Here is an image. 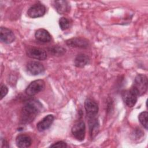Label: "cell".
I'll return each instance as SVG.
<instances>
[{
    "instance_id": "6da1fadb",
    "label": "cell",
    "mask_w": 148,
    "mask_h": 148,
    "mask_svg": "<svg viewBox=\"0 0 148 148\" xmlns=\"http://www.w3.org/2000/svg\"><path fill=\"white\" fill-rule=\"evenodd\" d=\"M42 103L36 99H29L24 103L20 114V122L28 124L33 121L42 110Z\"/></svg>"
},
{
    "instance_id": "7a4b0ae2",
    "label": "cell",
    "mask_w": 148,
    "mask_h": 148,
    "mask_svg": "<svg viewBox=\"0 0 148 148\" xmlns=\"http://www.w3.org/2000/svg\"><path fill=\"white\" fill-rule=\"evenodd\" d=\"M147 77L143 74H138L135 78L131 89L137 95L140 96L144 94L147 89Z\"/></svg>"
},
{
    "instance_id": "3957f363",
    "label": "cell",
    "mask_w": 148,
    "mask_h": 148,
    "mask_svg": "<svg viewBox=\"0 0 148 148\" xmlns=\"http://www.w3.org/2000/svg\"><path fill=\"white\" fill-rule=\"evenodd\" d=\"M45 88V83L43 80L38 79L32 82L27 87L25 92L29 96H33L42 91Z\"/></svg>"
},
{
    "instance_id": "277c9868",
    "label": "cell",
    "mask_w": 148,
    "mask_h": 148,
    "mask_svg": "<svg viewBox=\"0 0 148 148\" xmlns=\"http://www.w3.org/2000/svg\"><path fill=\"white\" fill-rule=\"evenodd\" d=\"M73 136L78 140L82 141L85 138L86 125L83 121H79L74 124L72 128Z\"/></svg>"
},
{
    "instance_id": "5b68a950",
    "label": "cell",
    "mask_w": 148,
    "mask_h": 148,
    "mask_svg": "<svg viewBox=\"0 0 148 148\" xmlns=\"http://www.w3.org/2000/svg\"><path fill=\"white\" fill-rule=\"evenodd\" d=\"M26 53L28 57L36 60H45L47 58L46 52L41 48L34 46L30 47L27 50Z\"/></svg>"
},
{
    "instance_id": "8992f818",
    "label": "cell",
    "mask_w": 148,
    "mask_h": 148,
    "mask_svg": "<svg viewBox=\"0 0 148 148\" xmlns=\"http://www.w3.org/2000/svg\"><path fill=\"white\" fill-rule=\"evenodd\" d=\"M84 108L88 119L96 117L98 112V106L94 100L87 98L84 102Z\"/></svg>"
},
{
    "instance_id": "52a82bcc",
    "label": "cell",
    "mask_w": 148,
    "mask_h": 148,
    "mask_svg": "<svg viewBox=\"0 0 148 148\" xmlns=\"http://www.w3.org/2000/svg\"><path fill=\"white\" fill-rule=\"evenodd\" d=\"M46 12V8L42 3H36L31 6L28 10L27 14L31 18H37L43 16Z\"/></svg>"
},
{
    "instance_id": "ba28073f",
    "label": "cell",
    "mask_w": 148,
    "mask_h": 148,
    "mask_svg": "<svg viewBox=\"0 0 148 148\" xmlns=\"http://www.w3.org/2000/svg\"><path fill=\"white\" fill-rule=\"evenodd\" d=\"M121 95L124 103L127 106L132 108L136 104L138 96L131 89L123 91Z\"/></svg>"
},
{
    "instance_id": "9c48e42d",
    "label": "cell",
    "mask_w": 148,
    "mask_h": 148,
    "mask_svg": "<svg viewBox=\"0 0 148 148\" xmlns=\"http://www.w3.org/2000/svg\"><path fill=\"white\" fill-rule=\"evenodd\" d=\"M26 68L27 72L32 75H38L42 73L45 71L43 64L38 61H32L27 63Z\"/></svg>"
},
{
    "instance_id": "30bf717a",
    "label": "cell",
    "mask_w": 148,
    "mask_h": 148,
    "mask_svg": "<svg viewBox=\"0 0 148 148\" xmlns=\"http://www.w3.org/2000/svg\"><path fill=\"white\" fill-rule=\"evenodd\" d=\"M0 39L1 42L9 44L14 40L15 36L10 29L2 27L0 28Z\"/></svg>"
},
{
    "instance_id": "8fae6325",
    "label": "cell",
    "mask_w": 148,
    "mask_h": 148,
    "mask_svg": "<svg viewBox=\"0 0 148 148\" xmlns=\"http://www.w3.org/2000/svg\"><path fill=\"white\" fill-rule=\"evenodd\" d=\"M66 44L72 47L87 48L88 46V41L83 38H73L67 40Z\"/></svg>"
},
{
    "instance_id": "7c38bea8",
    "label": "cell",
    "mask_w": 148,
    "mask_h": 148,
    "mask_svg": "<svg viewBox=\"0 0 148 148\" xmlns=\"http://www.w3.org/2000/svg\"><path fill=\"white\" fill-rule=\"evenodd\" d=\"M54 117L52 114H48L37 124V128L39 131L42 132L48 129L52 124Z\"/></svg>"
},
{
    "instance_id": "4fadbf2b",
    "label": "cell",
    "mask_w": 148,
    "mask_h": 148,
    "mask_svg": "<svg viewBox=\"0 0 148 148\" xmlns=\"http://www.w3.org/2000/svg\"><path fill=\"white\" fill-rule=\"evenodd\" d=\"M17 146L20 148H27L31 146L32 143L31 138L25 134L18 135L16 139Z\"/></svg>"
},
{
    "instance_id": "5bb4252c",
    "label": "cell",
    "mask_w": 148,
    "mask_h": 148,
    "mask_svg": "<svg viewBox=\"0 0 148 148\" xmlns=\"http://www.w3.org/2000/svg\"><path fill=\"white\" fill-rule=\"evenodd\" d=\"M54 5L57 12L61 14L68 12L70 9L69 5L66 1H54Z\"/></svg>"
},
{
    "instance_id": "9a60e30c",
    "label": "cell",
    "mask_w": 148,
    "mask_h": 148,
    "mask_svg": "<svg viewBox=\"0 0 148 148\" xmlns=\"http://www.w3.org/2000/svg\"><path fill=\"white\" fill-rule=\"evenodd\" d=\"M36 39L42 42H49L51 40V36L49 32L43 28L38 29L35 34Z\"/></svg>"
},
{
    "instance_id": "2e32d148",
    "label": "cell",
    "mask_w": 148,
    "mask_h": 148,
    "mask_svg": "<svg viewBox=\"0 0 148 148\" xmlns=\"http://www.w3.org/2000/svg\"><path fill=\"white\" fill-rule=\"evenodd\" d=\"M89 57L85 54H78L75 59V65L76 67L83 68L89 62Z\"/></svg>"
},
{
    "instance_id": "e0dca14e",
    "label": "cell",
    "mask_w": 148,
    "mask_h": 148,
    "mask_svg": "<svg viewBox=\"0 0 148 148\" xmlns=\"http://www.w3.org/2000/svg\"><path fill=\"white\" fill-rule=\"evenodd\" d=\"M88 120H89L88 124H89L90 135H91V137L92 138L98 132L99 124H98V121H97L96 117L89 119Z\"/></svg>"
},
{
    "instance_id": "ac0fdd59",
    "label": "cell",
    "mask_w": 148,
    "mask_h": 148,
    "mask_svg": "<svg viewBox=\"0 0 148 148\" xmlns=\"http://www.w3.org/2000/svg\"><path fill=\"white\" fill-rule=\"evenodd\" d=\"M49 51L55 56H60L65 54V49L60 46H53L49 49Z\"/></svg>"
},
{
    "instance_id": "d6986e66",
    "label": "cell",
    "mask_w": 148,
    "mask_h": 148,
    "mask_svg": "<svg viewBox=\"0 0 148 148\" xmlns=\"http://www.w3.org/2000/svg\"><path fill=\"white\" fill-rule=\"evenodd\" d=\"M147 116L148 113L147 112H141L138 116L139 120L142 125L147 130Z\"/></svg>"
},
{
    "instance_id": "ffe728a7",
    "label": "cell",
    "mask_w": 148,
    "mask_h": 148,
    "mask_svg": "<svg viewBox=\"0 0 148 148\" xmlns=\"http://www.w3.org/2000/svg\"><path fill=\"white\" fill-rule=\"evenodd\" d=\"M59 25L62 30H65L68 29L70 26L69 20L65 17H61L59 20Z\"/></svg>"
},
{
    "instance_id": "44dd1931",
    "label": "cell",
    "mask_w": 148,
    "mask_h": 148,
    "mask_svg": "<svg viewBox=\"0 0 148 148\" xmlns=\"http://www.w3.org/2000/svg\"><path fill=\"white\" fill-rule=\"evenodd\" d=\"M8 92V88L5 85H1V91H0V97L1 99H2Z\"/></svg>"
},
{
    "instance_id": "7402d4cb",
    "label": "cell",
    "mask_w": 148,
    "mask_h": 148,
    "mask_svg": "<svg viewBox=\"0 0 148 148\" xmlns=\"http://www.w3.org/2000/svg\"><path fill=\"white\" fill-rule=\"evenodd\" d=\"M50 147H67V145L65 142L63 141H59L51 145Z\"/></svg>"
}]
</instances>
